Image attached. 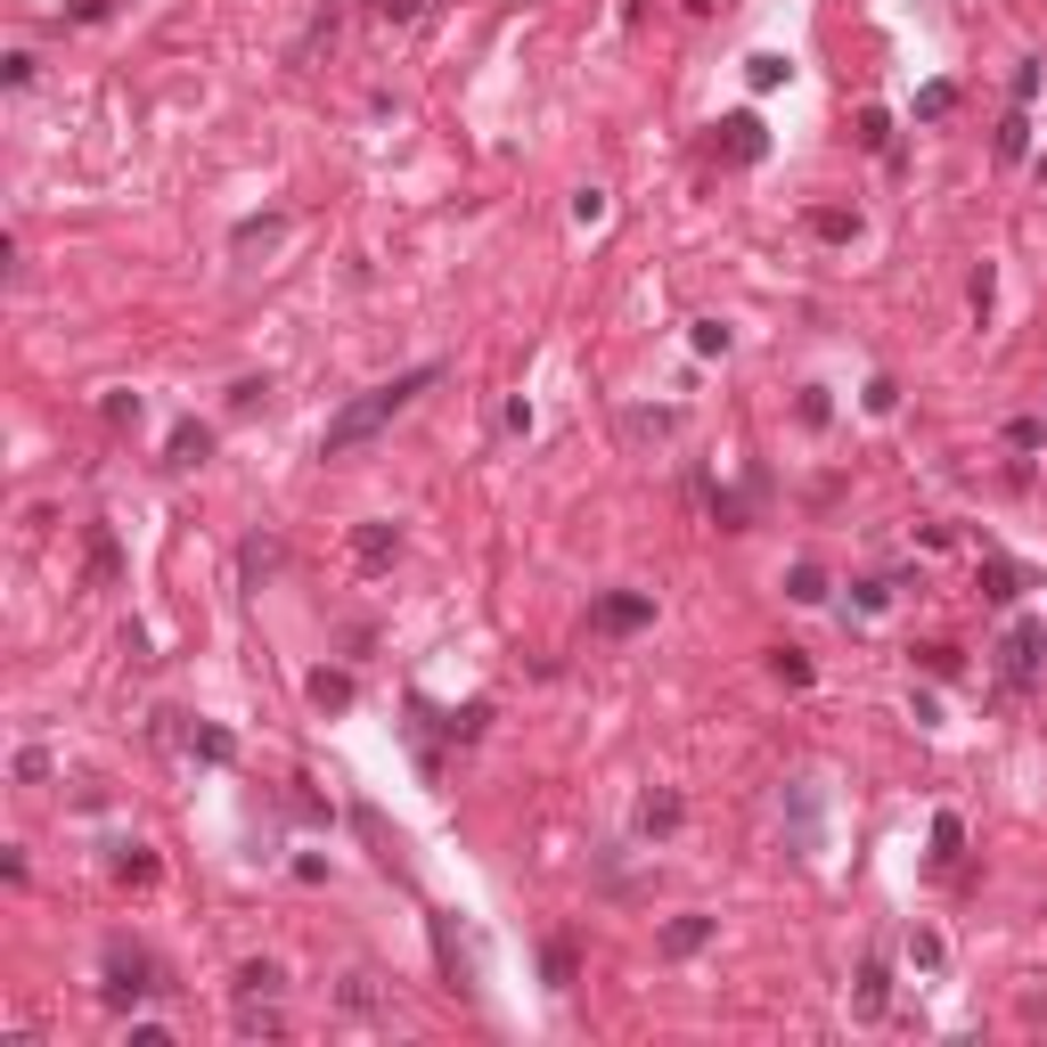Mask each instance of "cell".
Returning <instances> with one entry per match:
<instances>
[{
    "instance_id": "obj_24",
    "label": "cell",
    "mask_w": 1047,
    "mask_h": 1047,
    "mask_svg": "<svg viewBox=\"0 0 1047 1047\" xmlns=\"http://www.w3.org/2000/svg\"><path fill=\"white\" fill-rule=\"evenodd\" d=\"M115 875H123V884H156V860H148V851H139V843H123Z\"/></svg>"
},
{
    "instance_id": "obj_14",
    "label": "cell",
    "mask_w": 1047,
    "mask_h": 1047,
    "mask_svg": "<svg viewBox=\"0 0 1047 1047\" xmlns=\"http://www.w3.org/2000/svg\"><path fill=\"white\" fill-rule=\"evenodd\" d=\"M311 704L320 712H352V672H311Z\"/></svg>"
},
{
    "instance_id": "obj_26",
    "label": "cell",
    "mask_w": 1047,
    "mask_h": 1047,
    "mask_svg": "<svg viewBox=\"0 0 1047 1047\" xmlns=\"http://www.w3.org/2000/svg\"><path fill=\"white\" fill-rule=\"evenodd\" d=\"M769 672H778L786 687H810V663H802V655H794V646H778V655H769Z\"/></svg>"
},
{
    "instance_id": "obj_5",
    "label": "cell",
    "mask_w": 1047,
    "mask_h": 1047,
    "mask_svg": "<svg viewBox=\"0 0 1047 1047\" xmlns=\"http://www.w3.org/2000/svg\"><path fill=\"white\" fill-rule=\"evenodd\" d=\"M721 156H728V164H761V156H769L761 115H728V123H721Z\"/></svg>"
},
{
    "instance_id": "obj_27",
    "label": "cell",
    "mask_w": 1047,
    "mask_h": 1047,
    "mask_svg": "<svg viewBox=\"0 0 1047 1047\" xmlns=\"http://www.w3.org/2000/svg\"><path fill=\"white\" fill-rule=\"evenodd\" d=\"M745 74H753V91H778V82H786L794 66H786V58H753V66H745Z\"/></svg>"
},
{
    "instance_id": "obj_31",
    "label": "cell",
    "mask_w": 1047,
    "mask_h": 1047,
    "mask_svg": "<svg viewBox=\"0 0 1047 1047\" xmlns=\"http://www.w3.org/2000/svg\"><path fill=\"white\" fill-rule=\"evenodd\" d=\"M696 352H704V361H721V352H728V328H721V320H696Z\"/></svg>"
},
{
    "instance_id": "obj_20",
    "label": "cell",
    "mask_w": 1047,
    "mask_h": 1047,
    "mask_svg": "<svg viewBox=\"0 0 1047 1047\" xmlns=\"http://www.w3.org/2000/svg\"><path fill=\"white\" fill-rule=\"evenodd\" d=\"M188 753H197V761H229V753H238V745H229V728H188Z\"/></svg>"
},
{
    "instance_id": "obj_21",
    "label": "cell",
    "mask_w": 1047,
    "mask_h": 1047,
    "mask_svg": "<svg viewBox=\"0 0 1047 1047\" xmlns=\"http://www.w3.org/2000/svg\"><path fill=\"white\" fill-rule=\"evenodd\" d=\"M884 966H860V1023H875V1015H884Z\"/></svg>"
},
{
    "instance_id": "obj_15",
    "label": "cell",
    "mask_w": 1047,
    "mask_h": 1047,
    "mask_svg": "<svg viewBox=\"0 0 1047 1047\" xmlns=\"http://www.w3.org/2000/svg\"><path fill=\"white\" fill-rule=\"evenodd\" d=\"M434 957H443L450 991H467V957H458V933H450V916H434Z\"/></svg>"
},
{
    "instance_id": "obj_36",
    "label": "cell",
    "mask_w": 1047,
    "mask_h": 1047,
    "mask_svg": "<svg viewBox=\"0 0 1047 1047\" xmlns=\"http://www.w3.org/2000/svg\"><path fill=\"white\" fill-rule=\"evenodd\" d=\"M991 296H998V279H991V262L974 270V320H991Z\"/></svg>"
},
{
    "instance_id": "obj_11",
    "label": "cell",
    "mask_w": 1047,
    "mask_h": 1047,
    "mask_svg": "<svg viewBox=\"0 0 1047 1047\" xmlns=\"http://www.w3.org/2000/svg\"><path fill=\"white\" fill-rule=\"evenodd\" d=\"M810 238L851 246V238H860V214H843V205H819V214H810Z\"/></svg>"
},
{
    "instance_id": "obj_34",
    "label": "cell",
    "mask_w": 1047,
    "mask_h": 1047,
    "mask_svg": "<svg viewBox=\"0 0 1047 1047\" xmlns=\"http://www.w3.org/2000/svg\"><path fill=\"white\" fill-rule=\"evenodd\" d=\"M1007 443H1015V450H1039V443H1047V426H1039V417H1015Z\"/></svg>"
},
{
    "instance_id": "obj_38",
    "label": "cell",
    "mask_w": 1047,
    "mask_h": 1047,
    "mask_svg": "<svg viewBox=\"0 0 1047 1047\" xmlns=\"http://www.w3.org/2000/svg\"><path fill=\"white\" fill-rule=\"evenodd\" d=\"M622 9H646V0H622Z\"/></svg>"
},
{
    "instance_id": "obj_16",
    "label": "cell",
    "mask_w": 1047,
    "mask_h": 1047,
    "mask_svg": "<svg viewBox=\"0 0 1047 1047\" xmlns=\"http://www.w3.org/2000/svg\"><path fill=\"white\" fill-rule=\"evenodd\" d=\"M1023 156H1032V115H1007V123H998V164H1023Z\"/></svg>"
},
{
    "instance_id": "obj_13",
    "label": "cell",
    "mask_w": 1047,
    "mask_h": 1047,
    "mask_svg": "<svg viewBox=\"0 0 1047 1047\" xmlns=\"http://www.w3.org/2000/svg\"><path fill=\"white\" fill-rule=\"evenodd\" d=\"M205 458H214V434H205L197 417H188V426H173V467H205Z\"/></svg>"
},
{
    "instance_id": "obj_33",
    "label": "cell",
    "mask_w": 1047,
    "mask_h": 1047,
    "mask_svg": "<svg viewBox=\"0 0 1047 1047\" xmlns=\"http://www.w3.org/2000/svg\"><path fill=\"white\" fill-rule=\"evenodd\" d=\"M107 426H139V393H107Z\"/></svg>"
},
{
    "instance_id": "obj_6",
    "label": "cell",
    "mask_w": 1047,
    "mask_h": 1047,
    "mask_svg": "<svg viewBox=\"0 0 1047 1047\" xmlns=\"http://www.w3.org/2000/svg\"><path fill=\"white\" fill-rule=\"evenodd\" d=\"M982 598H991V605H1015L1023 590H1032V573H1023V564H1007V557H982Z\"/></svg>"
},
{
    "instance_id": "obj_12",
    "label": "cell",
    "mask_w": 1047,
    "mask_h": 1047,
    "mask_svg": "<svg viewBox=\"0 0 1047 1047\" xmlns=\"http://www.w3.org/2000/svg\"><path fill=\"white\" fill-rule=\"evenodd\" d=\"M680 819H687L680 794H646V802H639V835H672Z\"/></svg>"
},
{
    "instance_id": "obj_29",
    "label": "cell",
    "mask_w": 1047,
    "mask_h": 1047,
    "mask_svg": "<svg viewBox=\"0 0 1047 1047\" xmlns=\"http://www.w3.org/2000/svg\"><path fill=\"white\" fill-rule=\"evenodd\" d=\"M573 221H581V229L605 221V188H581V197H573Z\"/></svg>"
},
{
    "instance_id": "obj_22",
    "label": "cell",
    "mask_w": 1047,
    "mask_h": 1047,
    "mask_svg": "<svg viewBox=\"0 0 1047 1047\" xmlns=\"http://www.w3.org/2000/svg\"><path fill=\"white\" fill-rule=\"evenodd\" d=\"M950 107H957V91H950V82H925V91H916V123H941Z\"/></svg>"
},
{
    "instance_id": "obj_35",
    "label": "cell",
    "mask_w": 1047,
    "mask_h": 1047,
    "mask_svg": "<svg viewBox=\"0 0 1047 1047\" xmlns=\"http://www.w3.org/2000/svg\"><path fill=\"white\" fill-rule=\"evenodd\" d=\"M868 410H875V417L900 410V385H892V376H875V385H868Z\"/></svg>"
},
{
    "instance_id": "obj_7",
    "label": "cell",
    "mask_w": 1047,
    "mask_h": 1047,
    "mask_svg": "<svg viewBox=\"0 0 1047 1047\" xmlns=\"http://www.w3.org/2000/svg\"><path fill=\"white\" fill-rule=\"evenodd\" d=\"M704 941H712V916H672V925H663V941H655V950H663V957H696Z\"/></svg>"
},
{
    "instance_id": "obj_8",
    "label": "cell",
    "mask_w": 1047,
    "mask_h": 1047,
    "mask_svg": "<svg viewBox=\"0 0 1047 1047\" xmlns=\"http://www.w3.org/2000/svg\"><path fill=\"white\" fill-rule=\"evenodd\" d=\"M352 557L361 564H393L402 557V532H393V524H361V532H352Z\"/></svg>"
},
{
    "instance_id": "obj_17",
    "label": "cell",
    "mask_w": 1047,
    "mask_h": 1047,
    "mask_svg": "<svg viewBox=\"0 0 1047 1047\" xmlns=\"http://www.w3.org/2000/svg\"><path fill=\"white\" fill-rule=\"evenodd\" d=\"M540 966H549V991H573V974H581V950H573V941H549V957H540Z\"/></svg>"
},
{
    "instance_id": "obj_18",
    "label": "cell",
    "mask_w": 1047,
    "mask_h": 1047,
    "mask_svg": "<svg viewBox=\"0 0 1047 1047\" xmlns=\"http://www.w3.org/2000/svg\"><path fill=\"white\" fill-rule=\"evenodd\" d=\"M957 851H966V819L941 810V819H933V860H957Z\"/></svg>"
},
{
    "instance_id": "obj_1",
    "label": "cell",
    "mask_w": 1047,
    "mask_h": 1047,
    "mask_svg": "<svg viewBox=\"0 0 1047 1047\" xmlns=\"http://www.w3.org/2000/svg\"><path fill=\"white\" fill-rule=\"evenodd\" d=\"M443 376V361H417V369H402V376H385V385H369L361 402H344L336 417H328V434H320V458H344V450H361V443H376V434L402 417L417 393Z\"/></svg>"
},
{
    "instance_id": "obj_32",
    "label": "cell",
    "mask_w": 1047,
    "mask_h": 1047,
    "mask_svg": "<svg viewBox=\"0 0 1047 1047\" xmlns=\"http://www.w3.org/2000/svg\"><path fill=\"white\" fill-rule=\"evenodd\" d=\"M1032 99H1039V58H1023L1015 66V107H1032Z\"/></svg>"
},
{
    "instance_id": "obj_3",
    "label": "cell",
    "mask_w": 1047,
    "mask_h": 1047,
    "mask_svg": "<svg viewBox=\"0 0 1047 1047\" xmlns=\"http://www.w3.org/2000/svg\"><path fill=\"white\" fill-rule=\"evenodd\" d=\"M598 631L605 639H631V631H646V622H655V598H646V590H614V598H598Z\"/></svg>"
},
{
    "instance_id": "obj_37",
    "label": "cell",
    "mask_w": 1047,
    "mask_h": 1047,
    "mask_svg": "<svg viewBox=\"0 0 1047 1047\" xmlns=\"http://www.w3.org/2000/svg\"><path fill=\"white\" fill-rule=\"evenodd\" d=\"M925 672L933 680H957V646H925Z\"/></svg>"
},
{
    "instance_id": "obj_19",
    "label": "cell",
    "mask_w": 1047,
    "mask_h": 1047,
    "mask_svg": "<svg viewBox=\"0 0 1047 1047\" xmlns=\"http://www.w3.org/2000/svg\"><path fill=\"white\" fill-rule=\"evenodd\" d=\"M786 598H794V605H819V598H827V573H819V564H794V573H786Z\"/></svg>"
},
{
    "instance_id": "obj_25",
    "label": "cell",
    "mask_w": 1047,
    "mask_h": 1047,
    "mask_svg": "<svg viewBox=\"0 0 1047 1047\" xmlns=\"http://www.w3.org/2000/svg\"><path fill=\"white\" fill-rule=\"evenodd\" d=\"M860 148H875V156L892 148V115H884V107H868V115H860Z\"/></svg>"
},
{
    "instance_id": "obj_9",
    "label": "cell",
    "mask_w": 1047,
    "mask_h": 1047,
    "mask_svg": "<svg viewBox=\"0 0 1047 1047\" xmlns=\"http://www.w3.org/2000/svg\"><path fill=\"white\" fill-rule=\"evenodd\" d=\"M794 851H802V860L819 851V794L810 786H794Z\"/></svg>"
},
{
    "instance_id": "obj_28",
    "label": "cell",
    "mask_w": 1047,
    "mask_h": 1047,
    "mask_svg": "<svg viewBox=\"0 0 1047 1047\" xmlns=\"http://www.w3.org/2000/svg\"><path fill=\"white\" fill-rule=\"evenodd\" d=\"M941 957H950V950H941V933H916V941H909V966H925V974H933Z\"/></svg>"
},
{
    "instance_id": "obj_2",
    "label": "cell",
    "mask_w": 1047,
    "mask_h": 1047,
    "mask_svg": "<svg viewBox=\"0 0 1047 1047\" xmlns=\"http://www.w3.org/2000/svg\"><path fill=\"white\" fill-rule=\"evenodd\" d=\"M148 974H156L148 957H139V950H123V941H115V950H107V982H99V998H107V1007H139V998L156 991Z\"/></svg>"
},
{
    "instance_id": "obj_4",
    "label": "cell",
    "mask_w": 1047,
    "mask_h": 1047,
    "mask_svg": "<svg viewBox=\"0 0 1047 1047\" xmlns=\"http://www.w3.org/2000/svg\"><path fill=\"white\" fill-rule=\"evenodd\" d=\"M1039 646H1047V622H1015V631H1007V646H998V655H1007V680H1015V687H1032Z\"/></svg>"
},
{
    "instance_id": "obj_30",
    "label": "cell",
    "mask_w": 1047,
    "mask_h": 1047,
    "mask_svg": "<svg viewBox=\"0 0 1047 1047\" xmlns=\"http://www.w3.org/2000/svg\"><path fill=\"white\" fill-rule=\"evenodd\" d=\"M91 581H115V540L91 532Z\"/></svg>"
},
{
    "instance_id": "obj_23",
    "label": "cell",
    "mask_w": 1047,
    "mask_h": 1047,
    "mask_svg": "<svg viewBox=\"0 0 1047 1047\" xmlns=\"http://www.w3.org/2000/svg\"><path fill=\"white\" fill-rule=\"evenodd\" d=\"M672 426H680V410H631V417H622V434H655V443H663Z\"/></svg>"
},
{
    "instance_id": "obj_10",
    "label": "cell",
    "mask_w": 1047,
    "mask_h": 1047,
    "mask_svg": "<svg viewBox=\"0 0 1047 1047\" xmlns=\"http://www.w3.org/2000/svg\"><path fill=\"white\" fill-rule=\"evenodd\" d=\"M279 991H287V974L270 966V957H246L238 966V998H279Z\"/></svg>"
}]
</instances>
